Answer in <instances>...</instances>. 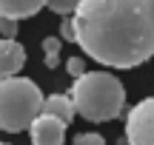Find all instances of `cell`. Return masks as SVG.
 <instances>
[{"instance_id": "obj_7", "label": "cell", "mask_w": 154, "mask_h": 145, "mask_svg": "<svg viewBox=\"0 0 154 145\" xmlns=\"http://www.w3.org/2000/svg\"><path fill=\"white\" fill-rule=\"evenodd\" d=\"M43 6H46V0H0V17L26 20V17H34Z\"/></svg>"}, {"instance_id": "obj_4", "label": "cell", "mask_w": 154, "mask_h": 145, "mask_svg": "<svg viewBox=\"0 0 154 145\" xmlns=\"http://www.w3.org/2000/svg\"><path fill=\"white\" fill-rule=\"evenodd\" d=\"M128 145H154V97H146L126 117Z\"/></svg>"}, {"instance_id": "obj_6", "label": "cell", "mask_w": 154, "mask_h": 145, "mask_svg": "<svg viewBox=\"0 0 154 145\" xmlns=\"http://www.w3.org/2000/svg\"><path fill=\"white\" fill-rule=\"evenodd\" d=\"M26 66V49L17 40H3L0 37V80L17 77V71Z\"/></svg>"}, {"instance_id": "obj_2", "label": "cell", "mask_w": 154, "mask_h": 145, "mask_svg": "<svg viewBox=\"0 0 154 145\" xmlns=\"http://www.w3.org/2000/svg\"><path fill=\"white\" fill-rule=\"evenodd\" d=\"M72 105L88 123H109L126 108V88L109 71H86L72 85Z\"/></svg>"}, {"instance_id": "obj_14", "label": "cell", "mask_w": 154, "mask_h": 145, "mask_svg": "<svg viewBox=\"0 0 154 145\" xmlns=\"http://www.w3.org/2000/svg\"><path fill=\"white\" fill-rule=\"evenodd\" d=\"M60 37H63V40H72V43H74V28H72V17H66V20L60 23Z\"/></svg>"}, {"instance_id": "obj_10", "label": "cell", "mask_w": 154, "mask_h": 145, "mask_svg": "<svg viewBox=\"0 0 154 145\" xmlns=\"http://www.w3.org/2000/svg\"><path fill=\"white\" fill-rule=\"evenodd\" d=\"M77 3H80V0H46V6H49L54 14H72L77 9Z\"/></svg>"}, {"instance_id": "obj_8", "label": "cell", "mask_w": 154, "mask_h": 145, "mask_svg": "<svg viewBox=\"0 0 154 145\" xmlns=\"http://www.w3.org/2000/svg\"><path fill=\"white\" fill-rule=\"evenodd\" d=\"M40 114H49V117H57L63 125H69L74 120V105H72V97L69 94H51L43 100V111Z\"/></svg>"}, {"instance_id": "obj_5", "label": "cell", "mask_w": 154, "mask_h": 145, "mask_svg": "<svg viewBox=\"0 0 154 145\" xmlns=\"http://www.w3.org/2000/svg\"><path fill=\"white\" fill-rule=\"evenodd\" d=\"M29 134H32L34 145H63V140H66V125L57 117L40 114V117H34V123L29 125Z\"/></svg>"}, {"instance_id": "obj_15", "label": "cell", "mask_w": 154, "mask_h": 145, "mask_svg": "<svg viewBox=\"0 0 154 145\" xmlns=\"http://www.w3.org/2000/svg\"><path fill=\"white\" fill-rule=\"evenodd\" d=\"M0 145H9V142H0Z\"/></svg>"}, {"instance_id": "obj_12", "label": "cell", "mask_w": 154, "mask_h": 145, "mask_svg": "<svg viewBox=\"0 0 154 145\" xmlns=\"http://www.w3.org/2000/svg\"><path fill=\"white\" fill-rule=\"evenodd\" d=\"M72 145H106V140L100 134H94V131H86V134H77Z\"/></svg>"}, {"instance_id": "obj_11", "label": "cell", "mask_w": 154, "mask_h": 145, "mask_svg": "<svg viewBox=\"0 0 154 145\" xmlns=\"http://www.w3.org/2000/svg\"><path fill=\"white\" fill-rule=\"evenodd\" d=\"M0 37H3V40H14L17 37V20L0 17Z\"/></svg>"}, {"instance_id": "obj_1", "label": "cell", "mask_w": 154, "mask_h": 145, "mask_svg": "<svg viewBox=\"0 0 154 145\" xmlns=\"http://www.w3.org/2000/svg\"><path fill=\"white\" fill-rule=\"evenodd\" d=\"M74 43L109 68L154 57V0H80L72 11Z\"/></svg>"}, {"instance_id": "obj_9", "label": "cell", "mask_w": 154, "mask_h": 145, "mask_svg": "<svg viewBox=\"0 0 154 145\" xmlns=\"http://www.w3.org/2000/svg\"><path fill=\"white\" fill-rule=\"evenodd\" d=\"M43 54H46V68H57V63H60V40L46 37L43 40Z\"/></svg>"}, {"instance_id": "obj_13", "label": "cell", "mask_w": 154, "mask_h": 145, "mask_svg": "<svg viewBox=\"0 0 154 145\" xmlns=\"http://www.w3.org/2000/svg\"><path fill=\"white\" fill-rule=\"evenodd\" d=\"M66 71L72 74L74 80L83 77V74H86V63H83V57H69V60H66Z\"/></svg>"}, {"instance_id": "obj_3", "label": "cell", "mask_w": 154, "mask_h": 145, "mask_svg": "<svg viewBox=\"0 0 154 145\" xmlns=\"http://www.w3.org/2000/svg\"><path fill=\"white\" fill-rule=\"evenodd\" d=\"M43 91L29 77H6L0 80V131L20 134L40 117Z\"/></svg>"}]
</instances>
